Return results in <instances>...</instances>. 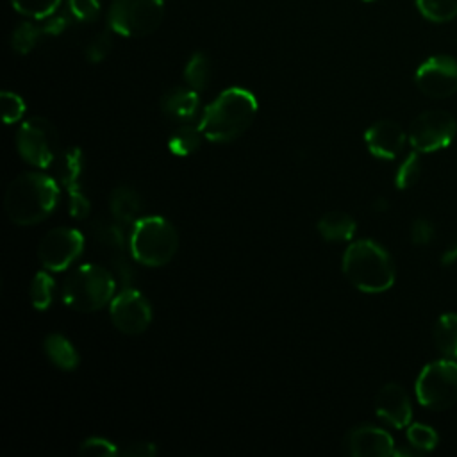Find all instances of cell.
<instances>
[{
  "instance_id": "6da1fadb",
  "label": "cell",
  "mask_w": 457,
  "mask_h": 457,
  "mask_svg": "<svg viewBox=\"0 0 457 457\" xmlns=\"http://www.w3.org/2000/svg\"><path fill=\"white\" fill-rule=\"evenodd\" d=\"M59 202V189L52 177L25 171L11 180L4 196L7 218L16 225H36L46 220Z\"/></svg>"
},
{
  "instance_id": "7a4b0ae2",
  "label": "cell",
  "mask_w": 457,
  "mask_h": 457,
  "mask_svg": "<svg viewBox=\"0 0 457 457\" xmlns=\"http://www.w3.org/2000/svg\"><path fill=\"white\" fill-rule=\"evenodd\" d=\"M255 114V96L248 89L228 87L204 109L198 127L207 141L230 143L252 125Z\"/></svg>"
},
{
  "instance_id": "3957f363",
  "label": "cell",
  "mask_w": 457,
  "mask_h": 457,
  "mask_svg": "<svg viewBox=\"0 0 457 457\" xmlns=\"http://www.w3.org/2000/svg\"><path fill=\"white\" fill-rule=\"evenodd\" d=\"M346 280L362 293H382L395 284V264L386 248L371 239L346 246L341 262Z\"/></svg>"
},
{
  "instance_id": "277c9868",
  "label": "cell",
  "mask_w": 457,
  "mask_h": 457,
  "mask_svg": "<svg viewBox=\"0 0 457 457\" xmlns=\"http://www.w3.org/2000/svg\"><path fill=\"white\" fill-rule=\"evenodd\" d=\"M129 248L143 266L157 268L170 262L179 248V234L175 227L161 216L139 218L130 232Z\"/></svg>"
},
{
  "instance_id": "5b68a950",
  "label": "cell",
  "mask_w": 457,
  "mask_h": 457,
  "mask_svg": "<svg viewBox=\"0 0 457 457\" xmlns=\"http://www.w3.org/2000/svg\"><path fill=\"white\" fill-rule=\"evenodd\" d=\"M114 295L112 275L98 264L79 266L62 286V300L79 312H95L111 303Z\"/></svg>"
},
{
  "instance_id": "8992f818",
  "label": "cell",
  "mask_w": 457,
  "mask_h": 457,
  "mask_svg": "<svg viewBox=\"0 0 457 457\" xmlns=\"http://www.w3.org/2000/svg\"><path fill=\"white\" fill-rule=\"evenodd\" d=\"M164 18V0H112L107 21L123 37H145L159 29Z\"/></svg>"
},
{
  "instance_id": "52a82bcc",
  "label": "cell",
  "mask_w": 457,
  "mask_h": 457,
  "mask_svg": "<svg viewBox=\"0 0 457 457\" xmlns=\"http://www.w3.org/2000/svg\"><path fill=\"white\" fill-rule=\"evenodd\" d=\"M418 402L432 411H445L457 403V361L441 359L427 364L416 378Z\"/></svg>"
},
{
  "instance_id": "ba28073f",
  "label": "cell",
  "mask_w": 457,
  "mask_h": 457,
  "mask_svg": "<svg viewBox=\"0 0 457 457\" xmlns=\"http://www.w3.org/2000/svg\"><path fill=\"white\" fill-rule=\"evenodd\" d=\"M16 150L30 166L48 168L59 157V134L46 118L32 116L16 130Z\"/></svg>"
},
{
  "instance_id": "9c48e42d",
  "label": "cell",
  "mask_w": 457,
  "mask_h": 457,
  "mask_svg": "<svg viewBox=\"0 0 457 457\" xmlns=\"http://www.w3.org/2000/svg\"><path fill=\"white\" fill-rule=\"evenodd\" d=\"M457 134L455 118L441 109H430L418 114L409 127V143L420 154L436 152L452 145Z\"/></svg>"
},
{
  "instance_id": "30bf717a",
  "label": "cell",
  "mask_w": 457,
  "mask_h": 457,
  "mask_svg": "<svg viewBox=\"0 0 457 457\" xmlns=\"http://www.w3.org/2000/svg\"><path fill=\"white\" fill-rule=\"evenodd\" d=\"M84 250V237L77 228L57 227L48 230L37 245V259L48 271L66 270Z\"/></svg>"
},
{
  "instance_id": "8fae6325",
  "label": "cell",
  "mask_w": 457,
  "mask_h": 457,
  "mask_svg": "<svg viewBox=\"0 0 457 457\" xmlns=\"http://www.w3.org/2000/svg\"><path fill=\"white\" fill-rule=\"evenodd\" d=\"M109 316L116 330L127 336H137L148 328L152 321V307L137 289L127 287L112 296Z\"/></svg>"
},
{
  "instance_id": "7c38bea8",
  "label": "cell",
  "mask_w": 457,
  "mask_h": 457,
  "mask_svg": "<svg viewBox=\"0 0 457 457\" xmlns=\"http://www.w3.org/2000/svg\"><path fill=\"white\" fill-rule=\"evenodd\" d=\"M418 89L430 98H446L457 93V59L432 55L423 61L414 75Z\"/></svg>"
},
{
  "instance_id": "4fadbf2b",
  "label": "cell",
  "mask_w": 457,
  "mask_h": 457,
  "mask_svg": "<svg viewBox=\"0 0 457 457\" xmlns=\"http://www.w3.org/2000/svg\"><path fill=\"white\" fill-rule=\"evenodd\" d=\"M84 170V155L82 150L77 146L66 148L57 157V173L61 184L66 187V193L70 196V212L73 218L82 220L89 214V200L82 193L80 186V175Z\"/></svg>"
},
{
  "instance_id": "5bb4252c",
  "label": "cell",
  "mask_w": 457,
  "mask_h": 457,
  "mask_svg": "<svg viewBox=\"0 0 457 457\" xmlns=\"http://www.w3.org/2000/svg\"><path fill=\"white\" fill-rule=\"evenodd\" d=\"M345 450L353 457H389L395 455L393 437L373 425H361L345 436Z\"/></svg>"
},
{
  "instance_id": "9a60e30c",
  "label": "cell",
  "mask_w": 457,
  "mask_h": 457,
  "mask_svg": "<svg viewBox=\"0 0 457 457\" xmlns=\"http://www.w3.org/2000/svg\"><path fill=\"white\" fill-rule=\"evenodd\" d=\"M405 132L403 129L391 120H378L368 127L364 132V143L371 155L377 159H395L402 154L405 146Z\"/></svg>"
},
{
  "instance_id": "2e32d148",
  "label": "cell",
  "mask_w": 457,
  "mask_h": 457,
  "mask_svg": "<svg viewBox=\"0 0 457 457\" xmlns=\"http://www.w3.org/2000/svg\"><path fill=\"white\" fill-rule=\"evenodd\" d=\"M375 412L380 420L395 428L407 427L412 418V407L407 391L395 382L382 386L375 396Z\"/></svg>"
},
{
  "instance_id": "e0dca14e",
  "label": "cell",
  "mask_w": 457,
  "mask_h": 457,
  "mask_svg": "<svg viewBox=\"0 0 457 457\" xmlns=\"http://www.w3.org/2000/svg\"><path fill=\"white\" fill-rule=\"evenodd\" d=\"M200 107L198 91L191 87H171L161 96V111L175 121H189Z\"/></svg>"
},
{
  "instance_id": "ac0fdd59",
  "label": "cell",
  "mask_w": 457,
  "mask_h": 457,
  "mask_svg": "<svg viewBox=\"0 0 457 457\" xmlns=\"http://www.w3.org/2000/svg\"><path fill=\"white\" fill-rule=\"evenodd\" d=\"M109 211L114 216V220L123 225L136 223L143 211L141 196L129 186H118L111 191Z\"/></svg>"
},
{
  "instance_id": "d6986e66",
  "label": "cell",
  "mask_w": 457,
  "mask_h": 457,
  "mask_svg": "<svg viewBox=\"0 0 457 457\" xmlns=\"http://www.w3.org/2000/svg\"><path fill=\"white\" fill-rule=\"evenodd\" d=\"M357 228L355 220L341 211H330L318 221V232L325 241H348Z\"/></svg>"
},
{
  "instance_id": "ffe728a7",
  "label": "cell",
  "mask_w": 457,
  "mask_h": 457,
  "mask_svg": "<svg viewBox=\"0 0 457 457\" xmlns=\"http://www.w3.org/2000/svg\"><path fill=\"white\" fill-rule=\"evenodd\" d=\"M43 350L48 361L64 371H71L79 366V353L62 334H48L43 341Z\"/></svg>"
},
{
  "instance_id": "44dd1931",
  "label": "cell",
  "mask_w": 457,
  "mask_h": 457,
  "mask_svg": "<svg viewBox=\"0 0 457 457\" xmlns=\"http://www.w3.org/2000/svg\"><path fill=\"white\" fill-rule=\"evenodd\" d=\"M432 339L437 352L445 359L457 361V314L446 312L441 314L434 325Z\"/></svg>"
},
{
  "instance_id": "7402d4cb",
  "label": "cell",
  "mask_w": 457,
  "mask_h": 457,
  "mask_svg": "<svg viewBox=\"0 0 457 457\" xmlns=\"http://www.w3.org/2000/svg\"><path fill=\"white\" fill-rule=\"evenodd\" d=\"M202 137H204V134H202L200 127H191L186 123V125L177 127L171 132V136L168 139V148L177 157H187L200 148Z\"/></svg>"
},
{
  "instance_id": "603a6c76",
  "label": "cell",
  "mask_w": 457,
  "mask_h": 457,
  "mask_svg": "<svg viewBox=\"0 0 457 457\" xmlns=\"http://www.w3.org/2000/svg\"><path fill=\"white\" fill-rule=\"evenodd\" d=\"M212 77V64L211 59L204 52H195L186 68H184V80L195 91H204Z\"/></svg>"
},
{
  "instance_id": "cb8c5ba5",
  "label": "cell",
  "mask_w": 457,
  "mask_h": 457,
  "mask_svg": "<svg viewBox=\"0 0 457 457\" xmlns=\"http://www.w3.org/2000/svg\"><path fill=\"white\" fill-rule=\"evenodd\" d=\"M46 36L43 25H36L32 21H21L11 34V46L18 54H29L39 43V39Z\"/></svg>"
},
{
  "instance_id": "d4e9b609",
  "label": "cell",
  "mask_w": 457,
  "mask_h": 457,
  "mask_svg": "<svg viewBox=\"0 0 457 457\" xmlns=\"http://www.w3.org/2000/svg\"><path fill=\"white\" fill-rule=\"evenodd\" d=\"M423 18L434 23H445L457 18V0H416Z\"/></svg>"
},
{
  "instance_id": "484cf974",
  "label": "cell",
  "mask_w": 457,
  "mask_h": 457,
  "mask_svg": "<svg viewBox=\"0 0 457 457\" xmlns=\"http://www.w3.org/2000/svg\"><path fill=\"white\" fill-rule=\"evenodd\" d=\"M54 287H55V282L46 271H37L34 275V278L30 282V289H29L30 302H32L34 309L45 311L50 307L52 298H54Z\"/></svg>"
},
{
  "instance_id": "4316f807",
  "label": "cell",
  "mask_w": 457,
  "mask_h": 457,
  "mask_svg": "<svg viewBox=\"0 0 457 457\" xmlns=\"http://www.w3.org/2000/svg\"><path fill=\"white\" fill-rule=\"evenodd\" d=\"M14 11L32 20H45L57 12L61 0H9Z\"/></svg>"
},
{
  "instance_id": "83f0119b",
  "label": "cell",
  "mask_w": 457,
  "mask_h": 457,
  "mask_svg": "<svg viewBox=\"0 0 457 457\" xmlns=\"http://www.w3.org/2000/svg\"><path fill=\"white\" fill-rule=\"evenodd\" d=\"M407 441L418 452H430L437 446L439 436L437 432L425 423H411L407 425Z\"/></svg>"
},
{
  "instance_id": "f1b7e54d",
  "label": "cell",
  "mask_w": 457,
  "mask_h": 457,
  "mask_svg": "<svg viewBox=\"0 0 457 457\" xmlns=\"http://www.w3.org/2000/svg\"><path fill=\"white\" fill-rule=\"evenodd\" d=\"M420 175H421V159H420V152L414 150L398 166L395 175V184L398 189H407L418 182Z\"/></svg>"
},
{
  "instance_id": "f546056e",
  "label": "cell",
  "mask_w": 457,
  "mask_h": 457,
  "mask_svg": "<svg viewBox=\"0 0 457 457\" xmlns=\"http://www.w3.org/2000/svg\"><path fill=\"white\" fill-rule=\"evenodd\" d=\"M79 453L87 455V457H114L120 453V448L114 446V443H111L105 437L93 436L80 443Z\"/></svg>"
},
{
  "instance_id": "4dcf8cb0",
  "label": "cell",
  "mask_w": 457,
  "mask_h": 457,
  "mask_svg": "<svg viewBox=\"0 0 457 457\" xmlns=\"http://www.w3.org/2000/svg\"><path fill=\"white\" fill-rule=\"evenodd\" d=\"M0 105H2V118L5 123L18 121L25 112L23 98L12 91L0 93Z\"/></svg>"
},
{
  "instance_id": "1f68e13d",
  "label": "cell",
  "mask_w": 457,
  "mask_h": 457,
  "mask_svg": "<svg viewBox=\"0 0 457 457\" xmlns=\"http://www.w3.org/2000/svg\"><path fill=\"white\" fill-rule=\"evenodd\" d=\"M111 48H112L111 36L107 32L96 34V37H93L86 46V57L89 62H100L109 55Z\"/></svg>"
},
{
  "instance_id": "d6a6232c",
  "label": "cell",
  "mask_w": 457,
  "mask_h": 457,
  "mask_svg": "<svg viewBox=\"0 0 457 457\" xmlns=\"http://www.w3.org/2000/svg\"><path fill=\"white\" fill-rule=\"evenodd\" d=\"M68 5L79 21H93L100 14V0H68Z\"/></svg>"
},
{
  "instance_id": "836d02e7",
  "label": "cell",
  "mask_w": 457,
  "mask_h": 457,
  "mask_svg": "<svg viewBox=\"0 0 457 457\" xmlns=\"http://www.w3.org/2000/svg\"><path fill=\"white\" fill-rule=\"evenodd\" d=\"M434 237V225L427 218H416L411 225V241L418 246H425Z\"/></svg>"
},
{
  "instance_id": "e575fe53",
  "label": "cell",
  "mask_w": 457,
  "mask_h": 457,
  "mask_svg": "<svg viewBox=\"0 0 457 457\" xmlns=\"http://www.w3.org/2000/svg\"><path fill=\"white\" fill-rule=\"evenodd\" d=\"M157 453V446L150 441H132L120 448L121 457H154Z\"/></svg>"
},
{
  "instance_id": "d590c367",
  "label": "cell",
  "mask_w": 457,
  "mask_h": 457,
  "mask_svg": "<svg viewBox=\"0 0 457 457\" xmlns=\"http://www.w3.org/2000/svg\"><path fill=\"white\" fill-rule=\"evenodd\" d=\"M43 21H45V23H43V29H45L46 36H57V34H61V32L66 29V25H68V18L62 16V14H55V12H54L52 16L45 18Z\"/></svg>"
},
{
  "instance_id": "8d00e7d4",
  "label": "cell",
  "mask_w": 457,
  "mask_h": 457,
  "mask_svg": "<svg viewBox=\"0 0 457 457\" xmlns=\"http://www.w3.org/2000/svg\"><path fill=\"white\" fill-rule=\"evenodd\" d=\"M453 261H457V243H455L452 248H448V250L443 253V259H441V262H443L445 266L452 264Z\"/></svg>"
},
{
  "instance_id": "74e56055",
  "label": "cell",
  "mask_w": 457,
  "mask_h": 457,
  "mask_svg": "<svg viewBox=\"0 0 457 457\" xmlns=\"http://www.w3.org/2000/svg\"><path fill=\"white\" fill-rule=\"evenodd\" d=\"M364 2H375V0H364Z\"/></svg>"
}]
</instances>
